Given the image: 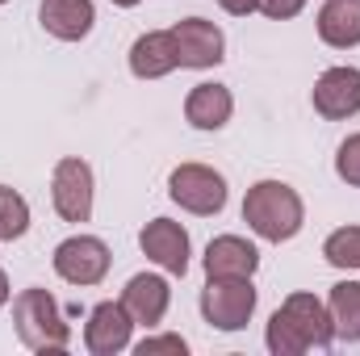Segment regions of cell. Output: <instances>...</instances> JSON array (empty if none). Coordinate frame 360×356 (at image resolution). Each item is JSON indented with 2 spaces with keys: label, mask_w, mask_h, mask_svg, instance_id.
Masks as SVG:
<instances>
[{
  "label": "cell",
  "mask_w": 360,
  "mask_h": 356,
  "mask_svg": "<svg viewBox=\"0 0 360 356\" xmlns=\"http://www.w3.org/2000/svg\"><path fill=\"white\" fill-rule=\"evenodd\" d=\"M269 352L272 356H302L310 348H331L335 323L331 310L314 293H289L281 310L269 319Z\"/></svg>",
  "instance_id": "6da1fadb"
},
{
  "label": "cell",
  "mask_w": 360,
  "mask_h": 356,
  "mask_svg": "<svg viewBox=\"0 0 360 356\" xmlns=\"http://www.w3.org/2000/svg\"><path fill=\"white\" fill-rule=\"evenodd\" d=\"M243 222L269 243H289L306 222V205L285 180H256L243 197Z\"/></svg>",
  "instance_id": "7a4b0ae2"
},
{
  "label": "cell",
  "mask_w": 360,
  "mask_h": 356,
  "mask_svg": "<svg viewBox=\"0 0 360 356\" xmlns=\"http://www.w3.org/2000/svg\"><path fill=\"white\" fill-rule=\"evenodd\" d=\"M13 327H17V340L30 348V352H63L72 344V327L59 310V302L30 285L13 298Z\"/></svg>",
  "instance_id": "3957f363"
},
{
  "label": "cell",
  "mask_w": 360,
  "mask_h": 356,
  "mask_svg": "<svg viewBox=\"0 0 360 356\" xmlns=\"http://www.w3.org/2000/svg\"><path fill=\"white\" fill-rule=\"evenodd\" d=\"M201 314L218 331H243L256 314L252 276H210L201 289Z\"/></svg>",
  "instance_id": "277c9868"
},
{
  "label": "cell",
  "mask_w": 360,
  "mask_h": 356,
  "mask_svg": "<svg viewBox=\"0 0 360 356\" xmlns=\"http://www.w3.org/2000/svg\"><path fill=\"white\" fill-rule=\"evenodd\" d=\"M168 197L180 210L210 218V214H222V205H226V180L210 164H180L168 177Z\"/></svg>",
  "instance_id": "5b68a950"
},
{
  "label": "cell",
  "mask_w": 360,
  "mask_h": 356,
  "mask_svg": "<svg viewBox=\"0 0 360 356\" xmlns=\"http://www.w3.org/2000/svg\"><path fill=\"white\" fill-rule=\"evenodd\" d=\"M109 265H113V256H109L105 239H96V235H72L55 248V272L68 285H101Z\"/></svg>",
  "instance_id": "8992f818"
},
{
  "label": "cell",
  "mask_w": 360,
  "mask_h": 356,
  "mask_svg": "<svg viewBox=\"0 0 360 356\" xmlns=\"http://www.w3.org/2000/svg\"><path fill=\"white\" fill-rule=\"evenodd\" d=\"M51 201L63 222H89L92 218V168L84 160L68 155L55 164L51 177Z\"/></svg>",
  "instance_id": "52a82bcc"
},
{
  "label": "cell",
  "mask_w": 360,
  "mask_h": 356,
  "mask_svg": "<svg viewBox=\"0 0 360 356\" xmlns=\"http://www.w3.org/2000/svg\"><path fill=\"white\" fill-rule=\"evenodd\" d=\"M172 38H176V55L180 68H218L226 59V38L214 21L205 17H184L172 25Z\"/></svg>",
  "instance_id": "ba28073f"
},
{
  "label": "cell",
  "mask_w": 360,
  "mask_h": 356,
  "mask_svg": "<svg viewBox=\"0 0 360 356\" xmlns=\"http://www.w3.org/2000/svg\"><path fill=\"white\" fill-rule=\"evenodd\" d=\"M310 101H314L319 117H327V122L356 117L360 113V68H348V63L327 68V72L319 76L314 92H310Z\"/></svg>",
  "instance_id": "9c48e42d"
},
{
  "label": "cell",
  "mask_w": 360,
  "mask_h": 356,
  "mask_svg": "<svg viewBox=\"0 0 360 356\" xmlns=\"http://www.w3.org/2000/svg\"><path fill=\"white\" fill-rule=\"evenodd\" d=\"M130 331H134V319L126 314L122 302H96L84 323V348L92 356H117L130 348Z\"/></svg>",
  "instance_id": "30bf717a"
},
{
  "label": "cell",
  "mask_w": 360,
  "mask_h": 356,
  "mask_svg": "<svg viewBox=\"0 0 360 356\" xmlns=\"http://www.w3.org/2000/svg\"><path fill=\"white\" fill-rule=\"evenodd\" d=\"M139 248L147 260L172 272V276H184L188 272V231L172 222V218H151L143 231H139Z\"/></svg>",
  "instance_id": "8fae6325"
},
{
  "label": "cell",
  "mask_w": 360,
  "mask_h": 356,
  "mask_svg": "<svg viewBox=\"0 0 360 356\" xmlns=\"http://www.w3.org/2000/svg\"><path fill=\"white\" fill-rule=\"evenodd\" d=\"M168 302H172V289H168V281L155 276V272H139V276H130L126 289H122V306H126V314L134 319V327H155V323H164Z\"/></svg>",
  "instance_id": "7c38bea8"
},
{
  "label": "cell",
  "mask_w": 360,
  "mask_h": 356,
  "mask_svg": "<svg viewBox=\"0 0 360 356\" xmlns=\"http://www.w3.org/2000/svg\"><path fill=\"white\" fill-rule=\"evenodd\" d=\"M176 68H180V55H176L172 30H147V34L134 38V46H130V72L139 80H160V76H168Z\"/></svg>",
  "instance_id": "4fadbf2b"
},
{
  "label": "cell",
  "mask_w": 360,
  "mask_h": 356,
  "mask_svg": "<svg viewBox=\"0 0 360 356\" xmlns=\"http://www.w3.org/2000/svg\"><path fill=\"white\" fill-rule=\"evenodd\" d=\"M38 21H42V30L51 38L80 42V38H89L92 21H96V8H92V0H42Z\"/></svg>",
  "instance_id": "5bb4252c"
},
{
  "label": "cell",
  "mask_w": 360,
  "mask_h": 356,
  "mask_svg": "<svg viewBox=\"0 0 360 356\" xmlns=\"http://www.w3.org/2000/svg\"><path fill=\"white\" fill-rule=\"evenodd\" d=\"M235 113V96L226 84H193L184 96V117L197 130H222Z\"/></svg>",
  "instance_id": "9a60e30c"
},
{
  "label": "cell",
  "mask_w": 360,
  "mask_h": 356,
  "mask_svg": "<svg viewBox=\"0 0 360 356\" xmlns=\"http://www.w3.org/2000/svg\"><path fill=\"white\" fill-rule=\"evenodd\" d=\"M260 268L256 243L239 239V235H218L205 248V276H252Z\"/></svg>",
  "instance_id": "2e32d148"
},
{
  "label": "cell",
  "mask_w": 360,
  "mask_h": 356,
  "mask_svg": "<svg viewBox=\"0 0 360 356\" xmlns=\"http://www.w3.org/2000/svg\"><path fill=\"white\" fill-rule=\"evenodd\" d=\"M319 38L335 51L360 46V0H323L319 8Z\"/></svg>",
  "instance_id": "e0dca14e"
},
{
  "label": "cell",
  "mask_w": 360,
  "mask_h": 356,
  "mask_svg": "<svg viewBox=\"0 0 360 356\" xmlns=\"http://www.w3.org/2000/svg\"><path fill=\"white\" fill-rule=\"evenodd\" d=\"M327 310H331L335 336L348 340V344H356L360 340V281H340V285H331Z\"/></svg>",
  "instance_id": "ac0fdd59"
},
{
  "label": "cell",
  "mask_w": 360,
  "mask_h": 356,
  "mask_svg": "<svg viewBox=\"0 0 360 356\" xmlns=\"http://www.w3.org/2000/svg\"><path fill=\"white\" fill-rule=\"evenodd\" d=\"M30 231V205L17 189L0 184V243H13Z\"/></svg>",
  "instance_id": "d6986e66"
},
{
  "label": "cell",
  "mask_w": 360,
  "mask_h": 356,
  "mask_svg": "<svg viewBox=\"0 0 360 356\" xmlns=\"http://www.w3.org/2000/svg\"><path fill=\"white\" fill-rule=\"evenodd\" d=\"M323 256H327V265H335V268H360V227L331 231L327 243H323Z\"/></svg>",
  "instance_id": "ffe728a7"
},
{
  "label": "cell",
  "mask_w": 360,
  "mask_h": 356,
  "mask_svg": "<svg viewBox=\"0 0 360 356\" xmlns=\"http://www.w3.org/2000/svg\"><path fill=\"white\" fill-rule=\"evenodd\" d=\"M335 177L344 180V184H352V189H360V134H348L340 143V151H335Z\"/></svg>",
  "instance_id": "44dd1931"
},
{
  "label": "cell",
  "mask_w": 360,
  "mask_h": 356,
  "mask_svg": "<svg viewBox=\"0 0 360 356\" xmlns=\"http://www.w3.org/2000/svg\"><path fill=\"white\" fill-rule=\"evenodd\" d=\"M164 352L184 356V352H188V344H184L180 336H151V340H143V344H139V356H164Z\"/></svg>",
  "instance_id": "7402d4cb"
},
{
  "label": "cell",
  "mask_w": 360,
  "mask_h": 356,
  "mask_svg": "<svg viewBox=\"0 0 360 356\" xmlns=\"http://www.w3.org/2000/svg\"><path fill=\"white\" fill-rule=\"evenodd\" d=\"M260 8L269 13L272 21H289V17H297L306 8V0H260Z\"/></svg>",
  "instance_id": "603a6c76"
},
{
  "label": "cell",
  "mask_w": 360,
  "mask_h": 356,
  "mask_svg": "<svg viewBox=\"0 0 360 356\" xmlns=\"http://www.w3.org/2000/svg\"><path fill=\"white\" fill-rule=\"evenodd\" d=\"M218 4H222V13H231V17H248V13L260 8V0H218Z\"/></svg>",
  "instance_id": "cb8c5ba5"
},
{
  "label": "cell",
  "mask_w": 360,
  "mask_h": 356,
  "mask_svg": "<svg viewBox=\"0 0 360 356\" xmlns=\"http://www.w3.org/2000/svg\"><path fill=\"white\" fill-rule=\"evenodd\" d=\"M8 293H13V289H8V276H4V268H0V306L8 302Z\"/></svg>",
  "instance_id": "d4e9b609"
},
{
  "label": "cell",
  "mask_w": 360,
  "mask_h": 356,
  "mask_svg": "<svg viewBox=\"0 0 360 356\" xmlns=\"http://www.w3.org/2000/svg\"><path fill=\"white\" fill-rule=\"evenodd\" d=\"M113 4H117V8H134L139 0H113Z\"/></svg>",
  "instance_id": "484cf974"
},
{
  "label": "cell",
  "mask_w": 360,
  "mask_h": 356,
  "mask_svg": "<svg viewBox=\"0 0 360 356\" xmlns=\"http://www.w3.org/2000/svg\"><path fill=\"white\" fill-rule=\"evenodd\" d=\"M0 4H4V0H0Z\"/></svg>",
  "instance_id": "4316f807"
}]
</instances>
